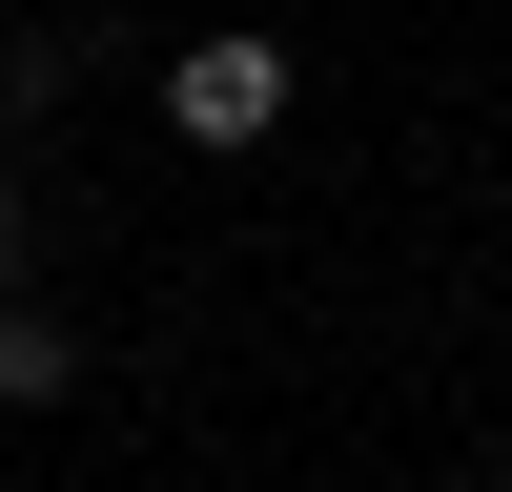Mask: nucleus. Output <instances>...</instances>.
<instances>
[{
	"instance_id": "obj_2",
	"label": "nucleus",
	"mask_w": 512,
	"mask_h": 492,
	"mask_svg": "<svg viewBox=\"0 0 512 492\" xmlns=\"http://www.w3.org/2000/svg\"><path fill=\"white\" fill-rule=\"evenodd\" d=\"M82 390V328L62 308H21V287H0V410H62Z\"/></svg>"
},
{
	"instance_id": "obj_1",
	"label": "nucleus",
	"mask_w": 512,
	"mask_h": 492,
	"mask_svg": "<svg viewBox=\"0 0 512 492\" xmlns=\"http://www.w3.org/2000/svg\"><path fill=\"white\" fill-rule=\"evenodd\" d=\"M164 144H205V164L287 144V41H267V21H205L185 62H164Z\"/></svg>"
},
{
	"instance_id": "obj_4",
	"label": "nucleus",
	"mask_w": 512,
	"mask_h": 492,
	"mask_svg": "<svg viewBox=\"0 0 512 492\" xmlns=\"http://www.w3.org/2000/svg\"><path fill=\"white\" fill-rule=\"evenodd\" d=\"M0 287H21V267H0Z\"/></svg>"
},
{
	"instance_id": "obj_3",
	"label": "nucleus",
	"mask_w": 512,
	"mask_h": 492,
	"mask_svg": "<svg viewBox=\"0 0 512 492\" xmlns=\"http://www.w3.org/2000/svg\"><path fill=\"white\" fill-rule=\"evenodd\" d=\"M492 492H512V451H492Z\"/></svg>"
}]
</instances>
